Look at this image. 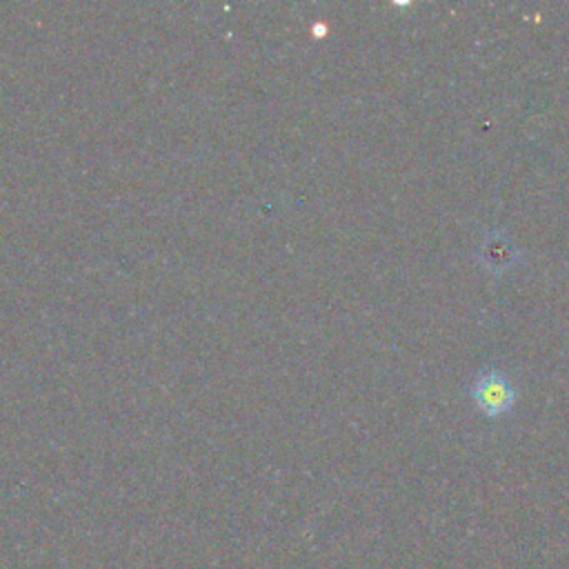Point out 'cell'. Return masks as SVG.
<instances>
[{
	"label": "cell",
	"mask_w": 569,
	"mask_h": 569,
	"mask_svg": "<svg viewBox=\"0 0 569 569\" xmlns=\"http://www.w3.org/2000/svg\"><path fill=\"white\" fill-rule=\"evenodd\" d=\"M471 398L485 416L496 418L511 411L516 402V389L507 376L489 369L476 376L471 385Z\"/></svg>",
	"instance_id": "cell-1"
},
{
	"label": "cell",
	"mask_w": 569,
	"mask_h": 569,
	"mask_svg": "<svg viewBox=\"0 0 569 569\" xmlns=\"http://www.w3.org/2000/svg\"><path fill=\"white\" fill-rule=\"evenodd\" d=\"M482 258H485V264H489V269H507L511 267V262L518 258L516 249L509 247L507 238L500 236V233H491L487 236L485 244H482Z\"/></svg>",
	"instance_id": "cell-2"
}]
</instances>
